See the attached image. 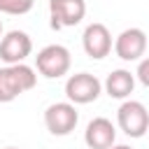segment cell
Segmentation results:
<instances>
[{"label":"cell","mask_w":149,"mask_h":149,"mask_svg":"<svg viewBox=\"0 0 149 149\" xmlns=\"http://www.w3.org/2000/svg\"><path fill=\"white\" fill-rule=\"evenodd\" d=\"M70 51L63 47V44H47L44 49L37 51L35 56V65H37V72L47 79H58L63 77L68 70H70Z\"/></svg>","instance_id":"2"},{"label":"cell","mask_w":149,"mask_h":149,"mask_svg":"<svg viewBox=\"0 0 149 149\" xmlns=\"http://www.w3.org/2000/svg\"><path fill=\"white\" fill-rule=\"evenodd\" d=\"M109 149H133V147H128V144H112Z\"/></svg>","instance_id":"14"},{"label":"cell","mask_w":149,"mask_h":149,"mask_svg":"<svg viewBox=\"0 0 149 149\" xmlns=\"http://www.w3.org/2000/svg\"><path fill=\"white\" fill-rule=\"evenodd\" d=\"M114 140H116V130L109 119L95 116L88 121V126L84 130V142L88 144V149H109L114 144Z\"/></svg>","instance_id":"10"},{"label":"cell","mask_w":149,"mask_h":149,"mask_svg":"<svg viewBox=\"0 0 149 149\" xmlns=\"http://www.w3.org/2000/svg\"><path fill=\"white\" fill-rule=\"evenodd\" d=\"M114 54L121 61H140L147 51V35L142 28H126L114 40Z\"/></svg>","instance_id":"7"},{"label":"cell","mask_w":149,"mask_h":149,"mask_svg":"<svg viewBox=\"0 0 149 149\" xmlns=\"http://www.w3.org/2000/svg\"><path fill=\"white\" fill-rule=\"evenodd\" d=\"M0 35H2V21H0Z\"/></svg>","instance_id":"15"},{"label":"cell","mask_w":149,"mask_h":149,"mask_svg":"<svg viewBox=\"0 0 149 149\" xmlns=\"http://www.w3.org/2000/svg\"><path fill=\"white\" fill-rule=\"evenodd\" d=\"M33 5H35V0H0V12L19 16V14H28L33 9Z\"/></svg>","instance_id":"12"},{"label":"cell","mask_w":149,"mask_h":149,"mask_svg":"<svg viewBox=\"0 0 149 149\" xmlns=\"http://www.w3.org/2000/svg\"><path fill=\"white\" fill-rule=\"evenodd\" d=\"M100 91H102L100 79L88 72L70 74L65 81V95H68V102H72V105H88V102L98 100Z\"/></svg>","instance_id":"4"},{"label":"cell","mask_w":149,"mask_h":149,"mask_svg":"<svg viewBox=\"0 0 149 149\" xmlns=\"http://www.w3.org/2000/svg\"><path fill=\"white\" fill-rule=\"evenodd\" d=\"M79 121L72 102H54L44 109V126L51 135H70Z\"/></svg>","instance_id":"5"},{"label":"cell","mask_w":149,"mask_h":149,"mask_svg":"<svg viewBox=\"0 0 149 149\" xmlns=\"http://www.w3.org/2000/svg\"><path fill=\"white\" fill-rule=\"evenodd\" d=\"M116 121L128 137H142L149 130V112L140 100H123L116 112Z\"/></svg>","instance_id":"3"},{"label":"cell","mask_w":149,"mask_h":149,"mask_svg":"<svg viewBox=\"0 0 149 149\" xmlns=\"http://www.w3.org/2000/svg\"><path fill=\"white\" fill-rule=\"evenodd\" d=\"M33 51V42L28 37V33L23 30H9L2 40H0V58L7 65H16L23 63Z\"/></svg>","instance_id":"8"},{"label":"cell","mask_w":149,"mask_h":149,"mask_svg":"<svg viewBox=\"0 0 149 149\" xmlns=\"http://www.w3.org/2000/svg\"><path fill=\"white\" fill-rule=\"evenodd\" d=\"M5 149H16V147H5Z\"/></svg>","instance_id":"16"},{"label":"cell","mask_w":149,"mask_h":149,"mask_svg":"<svg viewBox=\"0 0 149 149\" xmlns=\"http://www.w3.org/2000/svg\"><path fill=\"white\" fill-rule=\"evenodd\" d=\"M81 47H84L86 56H91L95 61L105 58L112 51V35H109L107 26L105 23H88L81 35Z\"/></svg>","instance_id":"9"},{"label":"cell","mask_w":149,"mask_h":149,"mask_svg":"<svg viewBox=\"0 0 149 149\" xmlns=\"http://www.w3.org/2000/svg\"><path fill=\"white\" fill-rule=\"evenodd\" d=\"M137 79L149 88V58H144V61H140V65H137Z\"/></svg>","instance_id":"13"},{"label":"cell","mask_w":149,"mask_h":149,"mask_svg":"<svg viewBox=\"0 0 149 149\" xmlns=\"http://www.w3.org/2000/svg\"><path fill=\"white\" fill-rule=\"evenodd\" d=\"M135 88V74H130L128 70H112L105 79V91L109 98L123 100L133 93Z\"/></svg>","instance_id":"11"},{"label":"cell","mask_w":149,"mask_h":149,"mask_svg":"<svg viewBox=\"0 0 149 149\" xmlns=\"http://www.w3.org/2000/svg\"><path fill=\"white\" fill-rule=\"evenodd\" d=\"M35 84H37V74L26 63L0 68V102L16 100L23 91H30Z\"/></svg>","instance_id":"1"},{"label":"cell","mask_w":149,"mask_h":149,"mask_svg":"<svg viewBox=\"0 0 149 149\" xmlns=\"http://www.w3.org/2000/svg\"><path fill=\"white\" fill-rule=\"evenodd\" d=\"M49 14H51V28H70L77 26L86 14L84 0H49Z\"/></svg>","instance_id":"6"}]
</instances>
